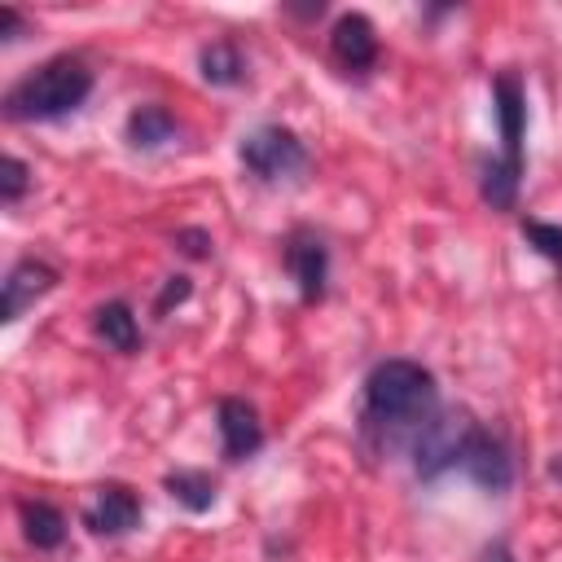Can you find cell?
Listing matches in <instances>:
<instances>
[{
  "label": "cell",
  "instance_id": "obj_1",
  "mask_svg": "<svg viewBox=\"0 0 562 562\" xmlns=\"http://www.w3.org/2000/svg\"><path fill=\"white\" fill-rule=\"evenodd\" d=\"M435 413V373L417 360H382L364 378L360 435L369 448L391 452L400 439H413L417 426Z\"/></svg>",
  "mask_w": 562,
  "mask_h": 562
},
{
  "label": "cell",
  "instance_id": "obj_2",
  "mask_svg": "<svg viewBox=\"0 0 562 562\" xmlns=\"http://www.w3.org/2000/svg\"><path fill=\"white\" fill-rule=\"evenodd\" d=\"M92 92V70L79 57H48L31 75H22L4 92V119L13 123H48L79 110Z\"/></svg>",
  "mask_w": 562,
  "mask_h": 562
},
{
  "label": "cell",
  "instance_id": "obj_3",
  "mask_svg": "<svg viewBox=\"0 0 562 562\" xmlns=\"http://www.w3.org/2000/svg\"><path fill=\"white\" fill-rule=\"evenodd\" d=\"M492 105H496V123H501V158H492L483 167L479 193L492 211H514L518 184H522V132H527V101H522L518 75H501L492 83Z\"/></svg>",
  "mask_w": 562,
  "mask_h": 562
},
{
  "label": "cell",
  "instance_id": "obj_4",
  "mask_svg": "<svg viewBox=\"0 0 562 562\" xmlns=\"http://www.w3.org/2000/svg\"><path fill=\"white\" fill-rule=\"evenodd\" d=\"M479 422L465 413V408H435L417 435L408 439V457H413V474L422 483H435L439 474H448L452 465H461L465 457V443L474 439Z\"/></svg>",
  "mask_w": 562,
  "mask_h": 562
},
{
  "label": "cell",
  "instance_id": "obj_5",
  "mask_svg": "<svg viewBox=\"0 0 562 562\" xmlns=\"http://www.w3.org/2000/svg\"><path fill=\"white\" fill-rule=\"evenodd\" d=\"M237 158H241V167H246L255 180H263V184H281V180H294V176L307 171V149H303V140H299L290 127H281V123H263V127L246 132L241 145H237Z\"/></svg>",
  "mask_w": 562,
  "mask_h": 562
},
{
  "label": "cell",
  "instance_id": "obj_6",
  "mask_svg": "<svg viewBox=\"0 0 562 562\" xmlns=\"http://www.w3.org/2000/svg\"><path fill=\"white\" fill-rule=\"evenodd\" d=\"M461 470L470 474V483H479L483 492H505L514 483V461H509V448L501 435L492 430H474V439L465 443V457H461Z\"/></svg>",
  "mask_w": 562,
  "mask_h": 562
},
{
  "label": "cell",
  "instance_id": "obj_7",
  "mask_svg": "<svg viewBox=\"0 0 562 562\" xmlns=\"http://www.w3.org/2000/svg\"><path fill=\"white\" fill-rule=\"evenodd\" d=\"M140 522V501L132 487L123 483H105L92 492V501L83 505V527L92 536H127Z\"/></svg>",
  "mask_w": 562,
  "mask_h": 562
},
{
  "label": "cell",
  "instance_id": "obj_8",
  "mask_svg": "<svg viewBox=\"0 0 562 562\" xmlns=\"http://www.w3.org/2000/svg\"><path fill=\"white\" fill-rule=\"evenodd\" d=\"M285 263H290V277L299 285V299L303 303H321L325 299V281H329V250L316 233H294L285 241Z\"/></svg>",
  "mask_w": 562,
  "mask_h": 562
},
{
  "label": "cell",
  "instance_id": "obj_9",
  "mask_svg": "<svg viewBox=\"0 0 562 562\" xmlns=\"http://www.w3.org/2000/svg\"><path fill=\"white\" fill-rule=\"evenodd\" d=\"M329 53L347 75H364L378 61V31L364 13H342L329 31Z\"/></svg>",
  "mask_w": 562,
  "mask_h": 562
},
{
  "label": "cell",
  "instance_id": "obj_10",
  "mask_svg": "<svg viewBox=\"0 0 562 562\" xmlns=\"http://www.w3.org/2000/svg\"><path fill=\"white\" fill-rule=\"evenodd\" d=\"M215 426H220V448L228 461H246L263 448V426L259 413L246 400H220L215 408Z\"/></svg>",
  "mask_w": 562,
  "mask_h": 562
},
{
  "label": "cell",
  "instance_id": "obj_11",
  "mask_svg": "<svg viewBox=\"0 0 562 562\" xmlns=\"http://www.w3.org/2000/svg\"><path fill=\"white\" fill-rule=\"evenodd\" d=\"M57 285V272L44 259H18L4 277V303H0V321H18L35 299H44Z\"/></svg>",
  "mask_w": 562,
  "mask_h": 562
},
{
  "label": "cell",
  "instance_id": "obj_12",
  "mask_svg": "<svg viewBox=\"0 0 562 562\" xmlns=\"http://www.w3.org/2000/svg\"><path fill=\"white\" fill-rule=\"evenodd\" d=\"M123 132H127V145L132 149H162L167 140H176L180 123H176V114L167 105H136L127 114V127Z\"/></svg>",
  "mask_w": 562,
  "mask_h": 562
},
{
  "label": "cell",
  "instance_id": "obj_13",
  "mask_svg": "<svg viewBox=\"0 0 562 562\" xmlns=\"http://www.w3.org/2000/svg\"><path fill=\"white\" fill-rule=\"evenodd\" d=\"M198 70H202V79H206L211 88H233V83L246 79V57L237 53V44L215 40V44H202Z\"/></svg>",
  "mask_w": 562,
  "mask_h": 562
},
{
  "label": "cell",
  "instance_id": "obj_14",
  "mask_svg": "<svg viewBox=\"0 0 562 562\" xmlns=\"http://www.w3.org/2000/svg\"><path fill=\"white\" fill-rule=\"evenodd\" d=\"M22 536L35 544V549H57L66 540V514L48 501H22Z\"/></svg>",
  "mask_w": 562,
  "mask_h": 562
},
{
  "label": "cell",
  "instance_id": "obj_15",
  "mask_svg": "<svg viewBox=\"0 0 562 562\" xmlns=\"http://www.w3.org/2000/svg\"><path fill=\"white\" fill-rule=\"evenodd\" d=\"M92 329H97V338H101L105 347H114V351H136V342H140L136 316H132V307H127L123 299H114V303L97 307Z\"/></svg>",
  "mask_w": 562,
  "mask_h": 562
},
{
  "label": "cell",
  "instance_id": "obj_16",
  "mask_svg": "<svg viewBox=\"0 0 562 562\" xmlns=\"http://www.w3.org/2000/svg\"><path fill=\"white\" fill-rule=\"evenodd\" d=\"M162 487L171 492V501H180L189 514H202L215 505V483L202 474V470H176L162 479Z\"/></svg>",
  "mask_w": 562,
  "mask_h": 562
},
{
  "label": "cell",
  "instance_id": "obj_17",
  "mask_svg": "<svg viewBox=\"0 0 562 562\" xmlns=\"http://www.w3.org/2000/svg\"><path fill=\"white\" fill-rule=\"evenodd\" d=\"M522 237L549 259L562 268V224H544V220H522Z\"/></svg>",
  "mask_w": 562,
  "mask_h": 562
},
{
  "label": "cell",
  "instance_id": "obj_18",
  "mask_svg": "<svg viewBox=\"0 0 562 562\" xmlns=\"http://www.w3.org/2000/svg\"><path fill=\"white\" fill-rule=\"evenodd\" d=\"M26 184H31V167L9 154V158H4V176H0V198H4V206H13V202L26 193Z\"/></svg>",
  "mask_w": 562,
  "mask_h": 562
},
{
  "label": "cell",
  "instance_id": "obj_19",
  "mask_svg": "<svg viewBox=\"0 0 562 562\" xmlns=\"http://www.w3.org/2000/svg\"><path fill=\"white\" fill-rule=\"evenodd\" d=\"M176 246H180L184 255H193V259H206V255H211V250H206L211 237H206L202 228H180V233H176Z\"/></svg>",
  "mask_w": 562,
  "mask_h": 562
},
{
  "label": "cell",
  "instance_id": "obj_20",
  "mask_svg": "<svg viewBox=\"0 0 562 562\" xmlns=\"http://www.w3.org/2000/svg\"><path fill=\"white\" fill-rule=\"evenodd\" d=\"M189 290H193V285H189V277H171V281L162 285V294H158V312H167L171 303H184V299H189Z\"/></svg>",
  "mask_w": 562,
  "mask_h": 562
},
{
  "label": "cell",
  "instance_id": "obj_21",
  "mask_svg": "<svg viewBox=\"0 0 562 562\" xmlns=\"http://www.w3.org/2000/svg\"><path fill=\"white\" fill-rule=\"evenodd\" d=\"M22 31H26V22L18 18V9H0V40L13 44V40H22Z\"/></svg>",
  "mask_w": 562,
  "mask_h": 562
},
{
  "label": "cell",
  "instance_id": "obj_22",
  "mask_svg": "<svg viewBox=\"0 0 562 562\" xmlns=\"http://www.w3.org/2000/svg\"><path fill=\"white\" fill-rule=\"evenodd\" d=\"M483 562H514V553H509V544H501V540H496V544L483 553Z\"/></svg>",
  "mask_w": 562,
  "mask_h": 562
}]
</instances>
